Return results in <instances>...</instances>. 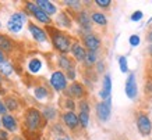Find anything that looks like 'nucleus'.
Instances as JSON below:
<instances>
[{
  "label": "nucleus",
  "mask_w": 152,
  "mask_h": 140,
  "mask_svg": "<svg viewBox=\"0 0 152 140\" xmlns=\"http://www.w3.org/2000/svg\"><path fill=\"white\" fill-rule=\"evenodd\" d=\"M0 72L3 74V75H6V76L11 75V74H13V65H11L9 61H4V63L0 65Z\"/></svg>",
  "instance_id": "23"
},
{
  "label": "nucleus",
  "mask_w": 152,
  "mask_h": 140,
  "mask_svg": "<svg viewBox=\"0 0 152 140\" xmlns=\"http://www.w3.org/2000/svg\"><path fill=\"white\" fill-rule=\"evenodd\" d=\"M147 39H148V42H152V31L148 33V36H147Z\"/></svg>",
  "instance_id": "41"
},
{
  "label": "nucleus",
  "mask_w": 152,
  "mask_h": 140,
  "mask_svg": "<svg viewBox=\"0 0 152 140\" xmlns=\"http://www.w3.org/2000/svg\"><path fill=\"white\" fill-rule=\"evenodd\" d=\"M137 128H138V132L142 136L151 135L152 122H151V119L148 118V115H145V114H138V115H137Z\"/></svg>",
  "instance_id": "5"
},
{
  "label": "nucleus",
  "mask_w": 152,
  "mask_h": 140,
  "mask_svg": "<svg viewBox=\"0 0 152 140\" xmlns=\"http://www.w3.org/2000/svg\"><path fill=\"white\" fill-rule=\"evenodd\" d=\"M142 11H134L133 13V15H131V21H134V22H135V21H140V19L142 18Z\"/></svg>",
  "instance_id": "33"
},
{
  "label": "nucleus",
  "mask_w": 152,
  "mask_h": 140,
  "mask_svg": "<svg viewBox=\"0 0 152 140\" xmlns=\"http://www.w3.org/2000/svg\"><path fill=\"white\" fill-rule=\"evenodd\" d=\"M0 83H1V76H0Z\"/></svg>",
  "instance_id": "44"
},
{
  "label": "nucleus",
  "mask_w": 152,
  "mask_h": 140,
  "mask_svg": "<svg viewBox=\"0 0 152 140\" xmlns=\"http://www.w3.org/2000/svg\"><path fill=\"white\" fill-rule=\"evenodd\" d=\"M0 125H1V121H0Z\"/></svg>",
  "instance_id": "45"
},
{
  "label": "nucleus",
  "mask_w": 152,
  "mask_h": 140,
  "mask_svg": "<svg viewBox=\"0 0 152 140\" xmlns=\"http://www.w3.org/2000/svg\"><path fill=\"white\" fill-rule=\"evenodd\" d=\"M78 119H80L81 126H83V128H87L88 123H89V114H88V113H80Z\"/></svg>",
  "instance_id": "28"
},
{
  "label": "nucleus",
  "mask_w": 152,
  "mask_h": 140,
  "mask_svg": "<svg viewBox=\"0 0 152 140\" xmlns=\"http://www.w3.org/2000/svg\"><path fill=\"white\" fill-rule=\"evenodd\" d=\"M84 45L87 47L88 50H91V51H95L101 47V40H99V38L95 36V35H85L84 36Z\"/></svg>",
  "instance_id": "11"
},
{
  "label": "nucleus",
  "mask_w": 152,
  "mask_h": 140,
  "mask_svg": "<svg viewBox=\"0 0 152 140\" xmlns=\"http://www.w3.org/2000/svg\"><path fill=\"white\" fill-rule=\"evenodd\" d=\"M110 93H112L110 75H105V78H103V87H102V90L99 92V96H101L103 100H107V99H110Z\"/></svg>",
  "instance_id": "12"
},
{
  "label": "nucleus",
  "mask_w": 152,
  "mask_h": 140,
  "mask_svg": "<svg viewBox=\"0 0 152 140\" xmlns=\"http://www.w3.org/2000/svg\"><path fill=\"white\" fill-rule=\"evenodd\" d=\"M119 65H120V71L123 74L129 72V65H127V58L124 56H120L119 57Z\"/></svg>",
  "instance_id": "26"
},
{
  "label": "nucleus",
  "mask_w": 152,
  "mask_h": 140,
  "mask_svg": "<svg viewBox=\"0 0 152 140\" xmlns=\"http://www.w3.org/2000/svg\"><path fill=\"white\" fill-rule=\"evenodd\" d=\"M25 7H27L28 11L32 14L34 17L39 21V22H42V24H50V17H49V15H48V14L41 9V7H38L37 3L27 1V3H25Z\"/></svg>",
  "instance_id": "4"
},
{
  "label": "nucleus",
  "mask_w": 152,
  "mask_h": 140,
  "mask_svg": "<svg viewBox=\"0 0 152 140\" xmlns=\"http://www.w3.org/2000/svg\"><path fill=\"white\" fill-rule=\"evenodd\" d=\"M110 113H112V100L107 99L105 101H102L96 105V115L102 122H106L110 118Z\"/></svg>",
  "instance_id": "6"
},
{
  "label": "nucleus",
  "mask_w": 152,
  "mask_h": 140,
  "mask_svg": "<svg viewBox=\"0 0 152 140\" xmlns=\"http://www.w3.org/2000/svg\"><path fill=\"white\" fill-rule=\"evenodd\" d=\"M6 111H7V107H6V104L0 101V114H3V115H6Z\"/></svg>",
  "instance_id": "38"
},
{
  "label": "nucleus",
  "mask_w": 152,
  "mask_h": 140,
  "mask_svg": "<svg viewBox=\"0 0 152 140\" xmlns=\"http://www.w3.org/2000/svg\"><path fill=\"white\" fill-rule=\"evenodd\" d=\"M129 42H130V45L133 46V47H135V46L140 45V36L138 35H131L130 39H129Z\"/></svg>",
  "instance_id": "30"
},
{
  "label": "nucleus",
  "mask_w": 152,
  "mask_h": 140,
  "mask_svg": "<svg viewBox=\"0 0 152 140\" xmlns=\"http://www.w3.org/2000/svg\"><path fill=\"white\" fill-rule=\"evenodd\" d=\"M95 3H96L99 7H102V9H106V7H109V6H110L112 1L110 0H96Z\"/></svg>",
  "instance_id": "32"
},
{
  "label": "nucleus",
  "mask_w": 152,
  "mask_h": 140,
  "mask_svg": "<svg viewBox=\"0 0 152 140\" xmlns=\"http://www.w3.org/2000/svg\"><path fill=\"white\" fill-rule=\"evenodd\" d=\"M91 19L95 24H98V25H106L107 24V19H106L105 14H102V13H94L91 15Z\"/></svg>",
  "instance_id": "21"
},
{
  "label": "nucleus",
  "mask_w": 152,
  "mask_h": 140,
  "mask_svg": "<svg viewBox=\"0 0 152 140\" xmlns=\"http://www.w3.org/2000/svg\"><path fill=\"white\" fill-rule=\"evenodd\" d=\"M0 140H9V135L6 131H1L0 129Z\"/></svg>",
  "instance_id": "37"
},
{
  "label": "nucleus",
  "mask_w": 152,
  "mask_h": 140,
  "mask_svg": "<svg viewBox=\"0 0 152 140\" xmlns=\"http://www.w3.org/2000/svg\"><path fill=\"white\" fill-rule=\"evenodd\" d=\"M1 123H3V126L10 132H15L17 131V128H18V125H17V119H15L13 115H7V114L3 115V118H1Z\"/></svg>",
  "instance_id": "14"
},
{
  "label": "nucleus",
  "mask_w": 152,
  "mask_h": 140,
  "mask_svg": "<svg viewBox=\"0 0 152 140\" xmlns=\"http://www.w3.org/2000/svg\"><path fill=\"white\" fill-rule=\"evenodd\" d=\"M28 69H29V72L38 74L42 69V61L39 58H32L28 63Z\"/></svg>",
  "instance_id": "19"
},
{
  "label": "nucleus",
  "mask_w": 152,
  "mask_h": 140,
  "mask_svg": "<svg viewBox=\"0 0 152 140\" xmlns=\"http://www.w3.org/2000/svg\"><path fill=\"white\" fill-rule=\"evenodd\" d=\"M95 63H96V53L88 50L87 56H85V64H87L88 67H91V65H94Z\"/></svg>",
  "instance_id": "24"
},
{
  "label": "nucleus",
  "mask_w": 152,
  "mask_h": 140,
  "mask_svg": "<svg viewBox=\"0 0 152 140\" xmlns=\"http://www.w3.org/2000/svg\"><path fill=\"white\" fill-rule=\"evenodd\" d=\"M43 117H45V119H53V118L56 117V110L53 108V107H46V108L43 110Z\"/></svg>",
  "instance_id": "27"
},
{
  "label": "nucleus",
  "mask_w": 152,
  "mask_h": 140,
  "mask_svg": "<svg viewBox=\"0 0 152 140\" xmlns=\"http://www.w3.org/2000/svg\"><path fill=\"white\" fill-rule=\"evenodd\" d=\"M28 28H29V32H31V35L34 36V39H35V40H38V42H46L48 40L46 32L43 31L42 28H39L38 25H35L34 22L28 24Z\"/></svg>",
  "instance_id": "10"
},
{
  "label": "nucleus",
  "mask_w": 152,
  "mask_h": 140,
  "mask_svg": "<svg viewBox=\"0 0 152 140\" xmlns=\"http://www.w3.org/2000/svg\"><path fill=\"white\" fill-rule=\"evenodd\" d=\"M67 78H69V79H71V81H74V79H75V69H74V68H71V69H69V71H67Z\"/></svg>",
  "instance_id": "36"
},
{
  "label": "nucleus",
  "mask_w": 152,
  "mask_h": 140,
  "mask_svg": "<svg viewBox=\"0 0 152 140\" xmlns=\"http://www.w3.org/2000/svg\"><path fill=\"white\" fill-rule=\"evenodd\" d=\"M98 71H99V72H102V71H103V63H101V61L98 63Z\"/></svg>",
  "instance_id": "40"
},
{
  "label": "nucleus",
  "mask_w": 152,
  "mask_h": 140,
  "mask_svg": "<svg viewBox=\"0 0 152 140\" xmlns=\"http://www.w3.org/2000/svg\"><path fill=\"white\" fill-rule=\"evenodd\" d=\"M4 104H6V107H7V110H10V111H15V110L18 108V101L15 99H13V97H7Z\"/></svg>",
  "instance_id": "25"
},
{
  "label": "nucleus",
  "mask_w": 152,
  "mask_h": 140,
  "mask_svg": "<svg viewBox=\"0 0 152 140\" xmlns=\"http://www.w3.org/2000/svg\"><path fill=\"white\" fill-rule=\"evenodd\" d=\"M4 63V54H3V51L0 50V65Z\"/></svg>",
  "instance_id": "39"
},
{
  "label": "nucleus",
  "mask_w": 152,
  "mask_h": 140,
  "mask_svg": "<svg viewBox=\"0 0 152 140\" xmlns=\"http://www.w3.org/2000/svg\"><path fill=\"white\" fill-rule=\"evenodd\" d=\"M24 123H25V132L37 133L42 126V114L35 108H28L24 114Z\"/></svg>",
  "instance_id": "1"
},
{
  "label": "nucleus",
  "mask_w": 152,
  "mask_h": 140,
  "mask_svg": "<svg viewBox=\"0 0 152 140\" xmlns=\"http://www.w3.org/2000/svg\"><path fill=\"white\" fill-rule=\"evenodd\" d=\"M85 93L84 90V86L78 82H74L71 85L67 87V90H66V95L69 96V97H73V99H81Z\"/></svg>",
  "instance_id": "9"
},
{
  "label": "nucleus",
  "mask_w": 152,
  "mask_h": 140,
  "mask_svg": "<svg viewBox=\"0 0 152 140\" xmlns=\"http://www.w3.org/2000/svg\"><path fill=\"white\" fill-rule=\"evenodd\" d=\"M59 65L61 68H64L66 71H69V69H71V68H74V65H73V63H71V60L70 58H67L66 56H61L59 58Z\"/></svg>",
  "instance_id": "22"
},
{
  "label": "nucleus",
  "mask_w": 152,
  "mask_h": 140,
  "mask_svg": "<svg viewBox=\"0 0 152 140\" xmlns=\"http://www.w3.org/2000/svg\"><path fill=\"white\" fill-rule=\"evenodd\" d=\"M80 113H88L89 114V105L85 100H83L81 103H80Z\"/></svg>",
  "instance_id": "31"
},
{
  "label": "nucleus",
  "mask_w": 152,
  "mask_h": 140,
  "mask_svg": "<svg viewBox=\"0 0 152 140\" xmlns=\"http://www.w3.org/2000/svg\"><path fill=\"white\" fill-rule=\"evenodd\" d=\"M126 95L129 99H135V96H137V81H135V75L134 74H130L129 76H127V81H126Z\"/></svg>",
  "instance_id": "8"
},
{
  "label": "nucleus",
  "mask_w": 152,
  "mask_h": 140,
  "mask_svg": "<svg viewBox=\"0 0 152 140\" xmlns=\"http://www.w3.org/2000/svg\"><path fill=\"white\" fill-rule=\"evenodd\" d=\"M63 121H64V123L70 128V129H75L80 123L78 115H75L73 111H67V113L63 115Z\"/></svg>",
  "instance_id": "13"
},
{
  "label": "nucleus",
  "mask_w": 152,
  "mask_h": 140,
  "mask_svg": "<svg viewBox=\"0 0 152 140\" xmlns=\"http://www.w3.org/2000/svg\"><path fill=\"white\" fill-rule=\"evenodd\" d=\"M78 22L84 29L91 31V17H89L85 11H81V13L78 14Z\"/></svg>",
  "instance_id": "17"
},
{
  "label": "nucleus",
  "mask_w": 152,
  "mask_h": 140,
  "mask_svg": "<svg viewBox=\"0 0 152 140\" xmlns=\"http://www.w3.org/2000/svg\"><path fill=\"white\" fill-rule=\"evenodd\" d=\"M37 6L41 7L48 15H52V14L56 13V6L53 4V3H50V1H48V0H38Z\"/></svg>",
  "instance_id": "16"
},
{
  "label": "nucleus",
  "mask_w": 152,
  "mask_h": 140,
  "mask_svg": "<svg viewBox=\"0 0 152 140\" xmlns=\"http://www.w3.org/2000/svg\"><path fill=\"white\" fill-rule=\"evenodd\" d=\"M50 35H52V43L55 46L56 50H59L61 54H66L71 50V40L70 38L63 33V32L57 31V29H50Z\"/></svg>",
  "instance_id": "2"
},
{
  "label": "nucleus",
  "mask_w": 152,
  "mask_h": 140,
  "mask_svg": "<svg viewBox=\"0 0 152 140\" xmlns=\"http://www.w3.org/2000/svg\"><path fill=\"white\" fill-rule=\"evenodd\" d=\"M0 25H1V24H0Z\"/></svg>",
  "instance_id": "46"
},
{
  "label": "nucleus",
  "mask_w": 152,
  "mask_h": 140,
  "mask_svg": "<svg viewBox=\"0 0 152 140\" xmlns=\"http://www.w3.org/2000/svg\"><path fill=\"white\" fill-rule=\"evenodd\" d=\"M71 51H73V56L75 57L77 61H85L87 51L84 50V47L80 45V43H74L73 47H71Z\"/></svg>",
  "instance_id": "15"
},
{
  "label": "nucleus",
  "mask_w": 152,
  "mask_h": 140,
  "mask_svg": "<svg viewBox=\"0 0 152 140\" xmlns=\"http://www.w3.org/2000/svg\"><path fill=\"white\" fill-rule=\"evenodd\" d=\"M57 140H70V139H69V137H59Z\"/></svg>",
  "instance_id": "42"
},
{
  "label": "nucleus",
  "mask_w": 152,
  "mask_h": 140,
  "mask_svg": "<svg viewBox=\"0 0 152 140\" xmlns=\"http://www.w3.org/2000/svg\"><path fill=\"white\" fill-rule=\"evenodd\" d=\"M66 4L70 6V7H73V9H80L81 3H80V1H75V0H67Z\"/></svg>",
  "instance_id": "34"
},
{
  "label": "nucleus",
  "mask_w": 152,
  "mask_h": 140,
  "mask_svg": "<svg viewBox=\"0 0 152 140\" xmlns=\"http://www.w3.org/2000/svg\"><path fill=\"white\" fill-rule=\"evenodd\" d=\"M48 95H49V92H48V89L43 87V86H37V87L34 89V96H35L38 100L46 99Z\"/></svg>",
  "instance_id": "20"
},
{
  "label": "nucleus",
  "mask_w": 152,
  "mask_h": 140,
  "mask_svg": "<svg viewBox=\"0 0 152 140\" xmlns=\"http://www.w3.org/2000/svg\"><path fill=\"white\" fill-rule=\"evenodd\" d=\"M59 22L61 24L63 27H70V25H71V21H70V18L66 15L64 13H61L59 15Z\"/></svg>",
  "instance_id": "29"
},
{
  "label": "nucleus",
  "mask_w": 152,
  "mask_h": 140,
  "mask_svg": "<svg viewBox=\"0 0 152 140\" xmlns=\"http://www.w3.org/2000/svg\"><path fill=\"white\" fill-rule=\"evenodd\" d=\"M25 21H27V14L25 13H14L7 22V28H9V31L17 33L23 29Z\"/></svg>",
  "instance_id": "3"
},
{
  "label": "nucleus",
  "mask_w": 152,
  "mask_h": 140,
  "mask_svg": "<svg viewBox=\"0 0 152 140\" xmlns=\"http://www.w3.org/2000/svg\"><path fill=\"white\" fill-rule=\"evenodd\" d=\"M0 50H3V51H11L13 50V42L6 35H0Z\"/></svg>",
  "instance_id": "18"
},
{
  "label": "nucleus",
  "mask_w": 152,
  "mask_h": 140,
  "mask_svg": "<svg viewBox=\"0 0 152 140\" xmlns=\"http://www.w3.org/2000/svg\"><path fill=\"white\" fill-rule=\"evenodd\" d=\"M13 140H21V139H20V137H15V139H13Z\"/></svg>",
  "instance_id": "43"
},
{
  "label": "nucleus",
  "mask_w": 152,
  "mask_h": 140,
  "mask_svg": "<svg viewBox=\"0 0 152 140\" xmlns=\"http://www.w3.org/2000/svg\"><path fill=\"white\" fill-rule=\"evenodd\" d=\"M151 50H152V49H151Z\"/></svg>",
  "instance_id": "47"
},
{
  "label": "nucleus",
  "mask_w": 152,
  "mask_h": 140,
  "mask_svg": "<svg viewBox=\"0 0 152 140\" xmlns=\"http://www.w3.org/2000/svg\"><path fill=\"white\" fill-rule=\"evenodd\" d=\"M50 85L57 92H61V90H64V89H67V79H66L64 74L60 72V71H56V72L52 74Z\"/></svg>",
  "instance_id": "7"
},
{
  "label": "nucleus",
  "mask_w": 152,
  "mask_h": 140,
  "mask_svg": "<svg viewBox=\"0 0 152 140\" xmlns=\"http://www.w3.org/2000/svg\"><path fill=\"white\" fill-rule=\"evenodd\" d=\"M64 104H66L64 107H67V108H69L70 111H73L74 107H75V105H74V101H73V100H70V99L66 100V103H64Z\"/></svg>",
  "instance_id": "35"
}]
</instances>
